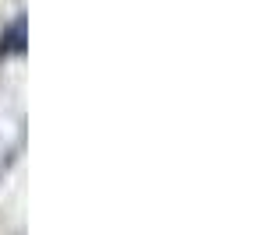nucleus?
Listing matches in <instances>:
<instances>
[{
  "instance_id": "nucleus-1",
  "label": "nucleus",
  "mask_w": 257,
  "mask_h": 235,
  "mask_svg": "<svg viewBox=\"0 0 257 235\" xmlns=\"http://www.w3.org/2000/svg\"><path fill=\"white\" fill-rule=\"evenodd\" d=\"M25 148V120L18 109H0V182L8 179Z\"/></svg>"
}]
</instances>
